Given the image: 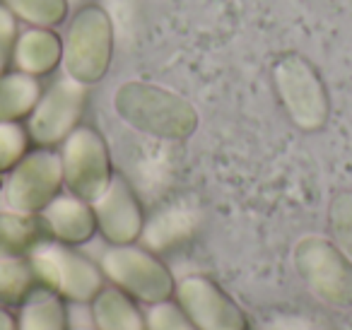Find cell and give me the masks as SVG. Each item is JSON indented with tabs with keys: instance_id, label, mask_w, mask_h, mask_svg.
I'll list each match as a JSON object with an SVG mask.
<instances>
[{
	"instance_id": "cell-1",
	"label": "cell",
	"mask_w": 352,
	"mask_h": 330,
	"mask_svg": "<svg viewBox=\"0 0 352 330\" xmlns=\"http://www.w3.org/2000/svg\"><path fill=\"white\" fill-rule=\"evenodd\" d=\"M113 111L131 131L152 140L184 142L198 131V109L191 99L145 80H126L113 92Z\"/></svg>"
},
{
	"instance_id": "cell-2",
	"label": "cell",
	"mask_w": 352,
	"mask_h": 330,
	"mask_svg": "<svg viewBox=\"0 0 352 330\" xmlns=\"http://www.w3.org/2000/svg\"><path fill=\"white\" fill-rule=\"evenodd\" d=\"M116 27L102 6H82L63 36V73L80 85L102 82L113 63Z\"/></svg>"
},
{
	"instance_id": "cell-3",
	"label": "cell",
	"mask_w": 352,
	"mask_h": 330,
	"mask_svg": "<svg viewBox=\"0 0 352 330\" xmlns=\"http://www.w3.org/2000/svg\"><path fill=\"white\" fill-rule=\"evenodd\" d=\"M270 78L287 118L304 133H318L331 118V97L316 65L302 54H283L270 65Z\"/></svg>"
},
{
	"instance_id": "cell-4",
	"label": "cell",
	"mask_w": 352,
	"mask_h": 330,
	"mask_svg": "<svg viewBox=\"0 0 352 330\" xmlns=\"http://www.w3.org/2000/svg\"><path fill=\"white\" fill-rule=\"evenodd\" d=\"M104 277L113 287L131 294L138 304H160V301L174 299L176 280L160 253L150 251L147 246L138 243H123L111 246L99 258Z\"/></svg>"
},
{
	"instance_id": "cell-5",
	"label": "cell",
	"mask_w": 352,
	"mask_h": 330,
	"mask_svg": "<svg viewBox=\"0 0 352 330\" xmlns=\"http://www.w3.org/2000/svg\"><path fill=\"white\" fill-rule=\"evenodd\" d=\"M30 261L39 285L70 304H92L94 296L107 287L99 263L68 243L49 239L30 253Z\"/></svg>"
},
{
	"instance_id": "cell-6",
	"label": "cell",
	"mask_w": 352,
	"mask_h": 330,
	"mask_svg": "<svg viewBox=\"0 0 352 330\" xmlns=\"http://www.w3.org/2000/svg\"><path fill=\"white\" fill-rule=\"evenodd\" d=\"M292 265L304 287L333 309L352 306V263L326 236L309 234L292 248Z\"/></svg>"
},
{
	"instance_id": "cell-7",
	"label": "cell",
	"mask_w": 352,
	"mask_h": 330,
	"mask_svg": "<svg viewBox=\"0 0 352 330\" xmlns=\"http://www.w3.org/2000/svg\"><path fill=\"white\" fill-rule=\"evenodd\" d=\"M60 164H63V186L70 195L94 203L109 188L116 176L111 152L104 135L92 126L80 123L60 142Z\"/></svg>"
},
{
	"instance_id": "cell-8",
	"label": "cell",
	"mask_w": 352,
	"mask_h": 330,
	"mask_svg": "<svg viewBox=\"0 0 352 330\" xmlns=\"http://www.w3.org/2000/svg\"><path fill=\"white\" fill-rule=\"evenodd\" d=\"M63 164L56 147L30 150L15 169L8 174L3 200L8 210L39 214L63 190Z\"/></svg>"
},
{
	"instance_id": "cell-9",
	"label": "cell",
	"mask_w": 352,
	"mask_h": 330,
	"mask_svg": "<svg viewBox=\"0 0 352 330\" xmlns=\"http://www.w3.org/2000/svg\"><path fill=\"white\" fill-rule=\"evenodd\" d=\"M87 104V85L63 75L41 92L39 104L27 118V131L36 147H60L80 126Z\"/></svg>"
},
{
	"instance_id": "cell-10",
	"label": "cell",
	"mask_w": 352,
	"mask_h": 330,
	"mask_svg": "<svg viewBox=\"0 0 352 330\" xmlns=\"http://www.w3.org/2000/svg\"><path fill=\"white\" fill-rule=\"evenodd\" d=\"M174 301L198 330H251L246 311L208 275H188L176 282Z\"/></svg>"
},
{
	"instance_id": "cell-11",
	"label": "cell",
	"mask_w": 352,
	"mask_h": 330,
	"mask_svg": "<svg viewBox=\"0 0 352 330\" xmlns=\"http://www.w3.org/2000/svg\"><path fill=\"white\" fill-rule=\"evenodd\" d=\"M97 214V232L111 246L138 243L145 229V210L140 195L126 176L116 174L109 188L92 203Z\"/></svg>"
},
{
	"instance_id": "cell-12",
	"label": "cell",
	"mask_w": 352,
	"mask_h": 330,
	"mask_svg": "<svg viewBox=\"0 0 352 330\" xmlns=\"http://www.w3.org/2000/svg\"><path fill=\"white\" fill-rule=\"evenodd\" d=\"M201 210L191 200H174L160 208L150 219H145L142 229V246L155 253H169L186 246L198 232Z\"/></svg>"
},
{
	"instance_id": "cell-13",
	"label": "cell",
	"mask_w": 352,
	"mask_h": 330,
	"mask_svg": "<svg viewBox=\"0 0 352 330\" xmlns=\"http://www.w3.org/2000/svg\"><path fill=\"white\" fill-rule=\"evenodd\" d=\"M39 214L44 217L54 241L82 246V243L92 241L97 234V214H94L92 203L75 198L70 193L56 195Z\"/></svg>"
},
{
	"instance_id": "cell-14",
	"label": "cell",
	"mask_w": 352,
	"mask_h": 330,
	"mask_svg": "<svg viewBox=\"0 0 352 330\" xmlns=\"http://www.w3.org/2000/svg\"><path fill=\"white\" fill-rule=\"evenodd\" d=\"M15 70L32 78H46L56 73L63 63V39L49 27H32L17 36L15 54H12Z\"/></svg>"
},
{
	"instance_id": "cell-15",
	"label": "cell",
	"mask_w": 352,
	"mask_h": 330,
	"mask_svg": "<svg viewBox=\"0 0 352 330\" xmlns=\"http://www.w3.org/2000/svg\"><path fill=\"white\" fill-rule=\"evenodd\" d=\"M49 239V227L41 214L0 210V261L30 256L36 246H41Z\"/></svg>"
},
{
	"instance_id": "cell-16",
	"label": "cell",
	"mask_w": 352,
	"mask_h": 330,
	"mask_svg": "<svg viewBox=\"0 0 352 330\" xmlns=\"http://www.w3.org/2000/svg\"><path fill=\"white\" fill-rule=\"evenodd\" d=\"M92 320L97 330H147L138 301L118 287H104L92 299Z\"/></svg>"
},
{
	"instance_id": "cell-17",
	"label": "cell",
	"mask_w": 352,
	"mask_h": 330,
	"mask_svg": "<svg viewBox=\"0 0 352 330\" xmlns=\"http://www.w3.org/2000/svg\"><path fill=\"white\" fill-rule=\"evenodd\" d=\"M41 80L20 70L0 73V123H22L41 99Z\"/></svg>"
},
{
	"instance_id": "cell-18",
	"label": "cell",
	"mask_w": 352,
	"mask_h": 330,
	"mask_svg": "<svg viewBox=\"0 0 352 330\" xmlns=\"http://www.w3.org/2000/svg\"><path fill=\"white\" fill-rule=\"evenodd\" d=\"M17 330H70L65 299L39 285L20 306Z\"/></svg>"
},
{
	"instance_id": "cell-19",
	"label": "cell",
	"mask_w": 352,
	"mask_h": 330,
	"mask_svg": "<svg viewBox=\"0 0 352 330\" xmlns=\"http://www.w3.org/2000/svg\"><path fill=\"white\" fill-rule=\"evenodd\" d=\"M36 287L39 280L30 256L0 261V306H22Z\"/></svg>"
},
{
	"instance_id": "cell-20",
	"label": "cell",
	"mask_w": 352,
	"mask_h": 330,
	"mask_svg": "<svg viewBox=\"0 0 352 330\" xmlns=\"http://www.w3.org/2000/svg\"><path fill=\"white\" fill-rule=\"evenodd\" d=\"M3 3L10 8L17 20L32 27H49V30L63 25L70 12L68 0H3Z\"/></svg>"
},
{
	"instance_id": "cell-21",
	"label": "cell",
	"mask_w": 352,
	"mask_h": 330,
	"mask_svg": "<svg viewBox=\"0 0 352 330\" xmlns=\"http://www.w3.org/2000/svg\"><path fill=\"white\" fill-rule=\"evenodd\" d=\"M328 232L331 241L352 263V190H338L328 200Z\"/></svg>"
},
{
	"instance_id": "cell-22",
	"label": "cell",
	"mask_w": 352,
	"mask_h": 330,
	"mask_svg": "<svg viewBox=\"0 0 352 330\" xmlns=\"http://www.w3.org/2000/svg\"><path fill=\"white\" fill-rule=\"evenodd\" d=\"M32 138L22 123H0V174H10L30 152Z\"/></svg>"
},
{
	"instance_id": "cell-23",
	"label": "cell",
	"mask_w": 352,
	"mask_h": 330,
	"mask_svg": "<svg viewBox=\"0 0 352 330\" xmlns=\"http://www.w3.org/2000/svg\"><path fill=\"white\" fill-rule=\"evenodd\" d=\"M147 330H198L174 299L152 304L145 314Z\"/></svg>"
},
{
	"instance_id": "cell-24",
	"label": "cell",
	"mask_w": 352,
	"mask_h": 330,
	"mask_svg": "<svg viewBox=\"0 0 352 330\" xmlns=\"http://www.w3.org/2000/svg\"><path fill=\"white\" fill-rule=\"evenodd\" d=\"M17 36H20V20L12 15L6 3H0V73H6L10 65Z\"/></svg>"
},
{
	"instance_id": "cell-25",
	"label": "cell",
	"mask_w": 352,
	"mask_h": 330,
	"mask_svg": "<svg viewBox=\"0 0 352 330\" xmlns=\"http://www.w3.org/2000/svg\"><path fill=\"white\" fill-rule=\"evenodd\" d=\"M261 330H333L328 323L314 318V316H273L270 320H265Z\"/></svg>"
},
{
	"instance_id": "cell-26",
	"label": "cell",
	"mask_w": 352,
	"mask_h": 330,
	"mask_svg": "<svg viewBox=\"0 0 352 330\" xmlns=\"http://www.w3.org/2000/svg\"><path fill=\"white\" fill-rule=\"evenodd\" d=\"M0 330H17V316L8 306H0Z\"/></svg>"
},
{
	"instance_id": "cell-27",
	"label": "cell",
	"mask_w": 352,
	"mask_h": 330,
	"mask_svg": "<svg viewBox=\"0 0 352 330\" xmlns=\"http://www.w3.org/2000/svg\"><path fill=\"white\" fill-rule=\"evenodd\" d=\"M73 330H97V328H73Z\"/></svg>"
}]
</instances>
